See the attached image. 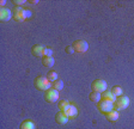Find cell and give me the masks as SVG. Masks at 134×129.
I'll return each instance as SVG.
<instances>
[{"label": "cell", "mask_w": 134, "mask_h": 129, "mask_svg": "<svg viewBox=\"0 0 134 129\" xmlns=\"http://www.w3.org/2000/svg\"><path fill=\"white\" fill-rule=\"evenodd\" d=\"M111 92L114 93L115 96H116V97H120V96H122V87L121 86H114L111 89Z\"/></svg>", "instance_id": "19"}, {"label": "cell", "mask_w": 134, "mask_h": 129, "mask_svg": "<svg viewBox=\"0 0 134 129\" xmlns=\"http://www.w3.org/2000/svg\"><path fill=\"white\" fill-rule=\"evenodd\" d=\"M70 107H71V104L68 103V101H60L59 102V109H60V111H66Z\"/></svg>", "instance_id": "18"}, {"label": "cell", "mask_w": 134, "mask_h": 129, "mask_svg": "<svg viewBox=\"0 0 134 129\" xmlns=\"http://www.w3.org/2000/svg\"><path fill=\"white\" fill-rule=\"evenodd\" d=\"M65 50H66V53H68V54H73V53H75L74 49H73V47H66V48H65Z\"/></svg>", "instance_id": "22"}, {"label": "cell", "mask_w": 134, "mask_h": 129, "mask_svg": "<svg viewBox=\"0 0 134 129\" xmlns=\"http://www.w3.org/2000/svg\"><path fill=\"white\" fill-rule=\"evenodd\" d=\"M11 18H13L11 10L5 9V7H3V9L0 10V20L1 22H8Z\"/></svg>", "instance_id": "9"}, {"label": "cell", "mask_w": 134, "mask_h": 129, "mask_svg": "<svg viewBox=\"0 0 134 129\" xmlns=\"http://www.w3.org/2000/svg\"><path fill=\"white\" fill-rule=\"evenodd\" d=\"M65 112H66V115L71 118V117H74V116L77 115V112H78V110H77V108H75L74 105H72V104H71V107L68 108V109H67Z\"/></svg>", "instance_id": "15"}, {"label": "cell", "mask_w": 134, "mask_h": 129, "mask_svg": "<svg viewBox=\"0 0 134 129\" xmlns=\"http://www.w3.org/2000/svg\"><path fill=\"white\" fill-rule=\"evenodd\" d=\"M12 16H13V19L16 22H23L25 18V10L22 7H14L13 11H12Z\"/></svg>", "instance_id": "7"}, {"label": "cell", "mask_w": 134, "mask_h": 129, "mask_svg": "<svg viewBox=\"0 0 134 129\" xmlns=\"http://www.w3.org/2000/svg\"><path fill=\"white\" fill-rule=\"evenodd\" d=\"M20 129H35V124L30 120H25L20 124Z\"/></svg>", "instance_id": "14"}, {"label": "cell", "mask_w": 134, "mask_h": 129, "mask_svg": "<svg viewBox=\"0 0 134 129\" xmlns=\"http://www.w3.org/2000/svg\"><path fill=\"white\" fill-rule=\"evenodd\" d=\"M68 120H70V117L66 115L65 111H59L55 115V121L58 124H66L68 122Z\"/></svg>", "instance_id": "10"}, {"label": "cell", "mask_w": 134, "mask_h": 129, "mask_svg": "<svg viewBox=\"0 0 134 129\" xmlns=\"http://www.w3.org/2000/svg\"><path fill=\"white\" fill-rule=\"evenodd\" d=\"M52 55H53V50L52 49H46L44 56H52Z\"/></svg>", "instance_id": "23"}, {"label": "cell", "mask_w": 134, "mask_h": 129, "mask_svg": "<svg viewBox=\"0 0 134 129\" xmlns=\"http://www.w3.org/2000/svg\"><path fill=\"white\" fill-rule=\"evenodd\" d=\"M114 104L117 110H125L126 108H128V105H129V98L126 97V96H120V97L116 98Z\"/></svg>", "instance_id": "5"}, {"label": "cell", "mask_w": 134, "mask_h": 129, "mask_svg": "<svg viewBox=\"0 0 134 129\" xmlns=\"http://www.w3.org/2000/svg\"><path fill=\"white\" fill-rule=\"evenodd\" d=\"M35 87L40 91H48L49 89H52V85H50V81L48 80V78L37 77L35 79Z\"/></svg>", "instance_id": "1"}, {"label": "cell", "mask_w": 134, "mask_h": 129, "mask_svg": "<svg viewBox=\"0 0 134 129\" xmlns=\"http://www.w3.org/2000/svg\"><path fill=\"white\" fill-rule=\"evenodd\" d=\"M31 12L30 11H26V10H25V18H30L31 17Z\"/></svg>", "instance_id": "24"}, {"label": "cell", "mask_w": 134, "mask_h": 129, "mask_svg": "<svg viewBox=\"0 0 134 129\" xmlns=\"http://www.w3.org/2000/svg\"><path fill=\"white\" fill-rule=\"evenodd\" d=\"M116 98L117 97L111 92V91H104L103 93H100V99H102V101H107V102H110V103H115Z\"/></svg>", "instance_id": "11"}, {"label": "cell", "mask_w": 134, "mask_h": 129, "mask_svg": "<svg viewBox=\"0 0 134 129\" xmlns=\"http://www.w3.org/2000/svg\"><path fill=\"white\" fill-rule=\"evenodd\" d=\"M30 3H31V4H37L38 1H37V0H32V1H30Z\"/></svg>", "instance_id": "26"}, {"label": "cell", "mask_w": 134, "mask_h": 129, "mask_svg": "<svg viewBox=\"0 0 134 129\" xmlns=\"http://www.w3.org/2000/svg\"><path fill=\"white\" fill-rule=\"evenodd\" d=\"M48 80L49 81H55V80H58V73L56 72H54V71H52V72H48V75H47Z\"/></svg>", "instance_id": "20"}, {"label": "cell", "mask_w": 134, "mask_h": 129, "mask_svg": "<svg viewBox=\"0 0 134 129\" xmlns=\"http://www.w3.org/2000/svg\"><path fill=\"white\" fill-rule=\"evenodd\" d=\"M44 99L48 103H55L59 99V92L56 90H54V89H49L44 93Z\"/></svg>", "instance_id": "6"}, {"label": "cell", "mask_w": 134, "mask_h": 129, "mask_svg": "<svg viewBox=\"0 0 134 129\" xmlns=\"http://www.w3.org/2000/svg\"><path fill=\"white\" fill-rule=\"evenodd\" d=\"M97 109L99 110L102 114H108L113 109H114V103H110V102H107V101H99L97 103Z\"/></svg>", "instance_id": "4"}, {"label": "cell", "mask_w": 134, "mask_h": 129, "mask_svg": "<svg viewBox=\"0 0 134 129\" xmlns=\"http://www.w3.org/2000/svg\"><path fill=\"white\" fill-rule=\"evenodd\" d=\"M89 98L91 102H95V103H98L100 101V93L96 92V91H92L91 93L89 95Z\"/></svg>", "instance_id": "16"}, {"label": "cell", "mask_w": 134, "mask_h": 129, "mask_svg": "<svg viewBox=\"0 0 134 129\" xmlns=\"http://www.w3.org/2000/svg\"><path fill=\"white\" fill-rule=\"evenodd\" d=\"M92 91H96L98 93H103L107 91V81H104L103 79H96L95 81H92L91 84Z\"/></svg>", "instance_id": "3"}, {"label": "cell", "mask_w": 134, "mask_h": 129, "mask_svg": "<svg viewBox=\"0 0 134 129\" xmlns=\"http://www.w3.org/2000/svg\"><path fill=\"white\" fill-rule=\"evenodd\" d=\"M105 116H107V120H108L109 122H116V121L119 120V117H120L119 112H117V111H114V110H111L110 112L105 114Z\"/></svg>", "instance_id": "13"}, {"label": "cell", "mask_w": 134, "mask_h": 129, "mask_svg": "<svg viewBox=\"0 0 134 129\" xmlns=\"http://www.w3.org/2000/svg\"><path fill=\"white\" fill-rule=\"evenodd\" d=\"M54 63H55V61H54L53 56H43V57H42V64H43L44 67L50 68L54 66Z\"/></svg>", "instance_id": "12"}, {"label": "cell", "mask_w": 134, "mask_h": 129, "mask_svg": "<svg viewBox=\"0 0 134 129\" xmlns=\"http://www.w3.org/2000/svg\"><path fill=\"white\" fill-rule=\"evenodd\" d=\"M52 89H54V90H56V91H61L62 89H64V81H62V80H55V81H53Z\"/></svg>", "instance_id": "17"}, {"label": "cell", "mask_w": 134, "mask_h": 129, "mask_svg": "<svg viewBox=\"0 0 134 129\" xmlns=\"http://www.w3.org/2000/svg\"><path fill=\"white\" fill-rule=\"evenodd\" d=\"M13 4L16 5V7H20L23 4H25V0H14Z\"/></svg>", "instance_id": "21"}, {"label": "cell", "mask_w": 134, "mask_h": 129, "mask_svg": "<svg viewBox=\"0 0 134 129\" xmlns=\"http://www.w3.org/2000/svg\"><path fill=\"white\" fill-rule=\"evenodd\" d=\"M46 49H47V48H44L41 44H35L31 48V54H32L34 56H36V57H43L44 53H46Z\"/></svg>", "instance_id": "8"}, {"label": "cell", "mask_w": 134, "mask_h": 129, "mask_svg": "<svg viewBox=\"0 0 134 129\" xmlns=\"http://www.w3.org/2000/svg\"><path fill=\"white\" fill-rule=\"evenodd\" d=\"M72 47L75 53H85L89 49V43L86 41H84V39H78V41L73 42Z\"/></svg>", "instance_id": "2"}, {"label": "cell", "mask_w": 134, "mask_h": 129, "mask_svg": "<svg viewBox=\"0 0 134 129\" xmlns=\"http://www.w3.org/2000/svg\"><path fill=\"white\" fill-rule=\"evenodd\" d=\"M0 5H1V6L5 5V0H3V1H0Z\"/></svg>", "instance_id": "25"}]
</instances>
